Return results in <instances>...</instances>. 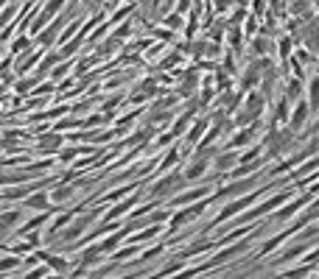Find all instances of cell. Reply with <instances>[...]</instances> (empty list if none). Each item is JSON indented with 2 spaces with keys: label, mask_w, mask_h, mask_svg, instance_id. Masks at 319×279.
<instances>
[{
  "label": "cell",
  "mask_w": 319,
  "mask_h": 279,
  "mask_svg": "<svg viewBox=\"0 0 319 279\" xmlns=\"http://www.w3.org/2000/svg\"><path fill=\"white\" fill-rule=\"evenodd\" d=\"M76 3H78V0H73V6H76Z\"/></svg>",
  "instance_id": "cell-53"
},
{
  "label": "cell",
  "mask_w": 319,
  "mask_h": 279,
  "mask_svg": "<svg viewBox=\"0 0 319 279\" xmlns=\"http://www.w3.org/2000/svg\"><path fill=\"white\" fill-rule=\"evenodd\" d=\"M39 56H42V53H39V50H34V53H25V59H20V64H17V73H20V76H22L25 70H31V67H34V64H39V62H42Z\"/></svg>",
  "instance_id": "cell-22"
},
{
  "label": "cell",
  "mask_w": 319,
  "mask_h": 279,
  "mask_svg": "<svg viewBox=\"0 0 319 279\" xmlns=\"http://www.w3.org/2000/svg\"><path fill=\"white\" fill-rule=\"evenodd\" d=\"M64 28H67V25H64V20L59 17V20L50 22V28H45V34H39L36 39H39V45H42V48H50L53 42H59V36H62L59 31H64Z\"/></svg>",
  "instance_id": "cell-10"
},
{
  "label": "cell",
  "mask_w": 319,
  "mask_h": 279,
  "mask_svg": "<svg viewBox=\"0 0 319 279\" xmlns=\"http://www.w3.org/2000/svg\"><path fill=\"white\" fill-rule=\"evenodd\" d=\"M14 268H22V257H17V254H6V257L0 260V271L3 274L14 271Z\"/></svg>",
  "instance_id": "cell-25"
},
{
  "label": "cell",
  "mask_w": 319,
  "mask_h": 279,
  "mask_svg": "<svg viewBox=\"0 0 319 279\" xmlns=\"http://www.w3.org/2000/svg\"><path fill=\"white\" fill-rule=\"evenodd\" d=\"M252 11H255V17H263V14H266V0H255Z\"/></svg>",
  "instance_id": "cell-46"
},
{
  "label": "cell",
  "mask_w": 319,
  "mask_h": 279,
  "mask_svg": "<svg viewBox=\"0 0 319 279\" xmlns=\"http://www.w3.org/2000/svg\"><path fill=\"white\" fill-rule=\"evenodd\" d=\"M154 36H160L163 42H174V31L171 28H154Z\"/></svg>",
  "instance_id": "cell-44"
},
{
  "label": "cell",
  "mask_w": 319,
  "mask_h": 279,
  "mask_svg": "<svg viewBox=\"0 0 319 279\" xmlns=\"http://www.w3.org/2000/svg\"><path fill=\"white\" fill-rule=\"evenodd\" d=\"M140 3H143V6H149V0H140Z\"/></svg>",
  "instance_id": "cell-51"
},
{
  "label": "cell",
  "mask_w": 319,
  "mask_h": 279,
  "mask_svg": "<svg viewBox=\"0 0 319 279\" xmlns=\"http://www.w3.org/2000/svg\"><path fill=\"white\" fill-rule=\"evenodd\" d=\"M45 279H62V274H50V277H45Z\"/></svg>",
  "instance_id": "cell-50"
},
{
  "label": "cell",
  "mask_w": 319,
  "mask_h": 279,
  "mask_svg": "<svg viewBox=\"0 0 319 279\" xmlns=\"http://www.w3.org/2000/svg\"><path fill=\"white\" fill-rule=\"evenodd\" d=\"M207 209V201H196L191 204V207H182V212H177V215H171V229H177V226H182V223L193 221V218H199L202 212Z\"/></svg>",
  "instance_id": "cell-5"
},
{
  "label": "cell",
  "mask_w": 319,
  "mask_h": 279,
  "mask_svg": "<svg viewBox=\"0 0 319 279\" xmlns=\"http://www.w3.org/2000/svg\"><path fill=\"white\" fill-rule=\"evenodd\" d=\"M129 190H135V187H121V190H115V193H106V195H104V201H118V198L129 195Z\"/></svg>",
  "instance_id": "cell-42"
},
{
  "label": "cell",
  "mask_w": 319,
  "mask_h": 279,
  "mask_svg": "<svg viewBox=\"0 0 319 279\" xmlns=\"http://www.w3.org/2000/svg\"><path fill=\"white\" fill-rule=\"evenodd\" d=\"M165 25H168L171 31H174V28H182L185 25V17L179 11H171V14H165Z\"/></svg>",
  "instance_id": "cell-32"
},
{
  "label": "cell",
  "mask_w": 319,
  "mask_h": 279,
  "mask_svg": "<svg viewBox=\"0 0 319 279\" xmlns=\"http://www.w3.org/2000/svg\"><path fill=\"white\" fill-rule=\"evenodd\" d=\"M303 34H305L303 39H305V45H308V50H314V53H319V22H317V20L305 22Z\"/></svg>",
  "instance_id": "cell-16"
},
{
  "label": "cell",
  "mask_w": 319,
  "mask_h": 279,
  "mask_svg": "<svg viewBox=\"0 0 319 279\" xmlns=\"http://www.w3.org/2000/svg\"><path fill=\"white\" fill-rule=\"evenodd\" d=\"M317 260H319V249H317V251H308V257H305V265L317 263Z\"/></svg>",
  "instance_id": "cell-48"
},
{
  "label": "cell",
  "mask_w": 319,
  "mask_h": 279,
  "mask_svg": "<svg viewBox=\"0 0 319 279\" xmlns=\"http://www.w3.org/2000/svg\"><path fill=\"white\" fill-rule=\"evenodd\" d=\"M20 50H22V53H25V50L31 53V39H28L25 34H20V36H17V39H14V45H11V50H8V53H11V56H17Z\"/></svg>",
  "instance_id": "cell-30"
},
{
  "label": "cell",
  "mask_w": 319,
  "mask_h": 279,
  "mask_svg": "<svg viewBox=\"0 0 319 279\" xmlns=\"http://www.w3.org/2000/svg\"><path fill=\"white\" fill-rule=\"evenodd\" d=\"M67 70H70V62H64V64H59V67L53 70V73H50V78H62L64 73H67Z\"/></svg>",
  "instance_id": "cell-45"
},
{
  "label": "cell",
  "mask_w": 319,
  "mask_h": 279,
  "mask_svg": "<svg viewBox=\"0 0 319 279\" xmlns=\"http://www.w3.org/2000/svg\"><path fill=\"white\" fill-rule=\"evenodd\" d=\"M36 84H39V76H36V73H34V76H28V78H25V81H17V92H20V95H22V92H28L31 87H36Z\"/></svg>",
  "instance_id": "cell-35"
},
{
  "label": "cell",
  "mask_w": 319,
  "mask_h": 279,
  "mask_svg": "<svg viewBox=\"0 0 319 279\" xmlns=\"http://www.w3.org/2000/svg\"><path fill=\"white\" fill-rule=\"evenodd\" d=\"M81 153V148H62V153H59V162H73Z\"/></svg>",
  "instance_id": "cell-39"
},
{
  "label": "cell",
  "mask_w": 319,
  "mask_h": 279,
  "mask_svg": "<svg viewBox=\"0 0 319 279\" xmlns=\"http://www.w3.org/2000/svg\"><path fill=\"white\" fill-rule=\"evenodd\" d=\"M177 62H182V56H179V50H174V53H168V59H163V64H160V67H174V64Z\"/></svg>",
  "instance_id": "cell-43"
},
{
  "label": "cell",
  "mask_w": 319,
  "mask_h": 279,
  "mask_svg": "<svg viewBox=\"0 0 319 279\" xmlns=\"http://www.w3.org/2000/svg\"><path fill=\"white\" fill-rule=\"evenodd\" d=\"M121 45H123V39H118V36H106L104 45L98 48V53L101 56H109V53H115V50H121Z\"/></svg>",
  "instance_id": "cell-26"
},
{
  "label": "cell",
  "mask_w": 319,
  "mask_h": 279,
  "mask_svg": "<svg viewBox=\"0 0 319 279\" xmlns=\"http://www.w3.org/2000/svg\"><path fill=\"white\" fill-rule=\"evenodd\" d=\"M241 251H247V240H244V243H238V246H233V249H224V251H219L213 263H224V260H233L235 254H241Z\"/></svg>",
  "instance_id": "cell-24"
},
{
  "label": "cell",
  "mask_w": 319,
  "mask_h": 279,
  "mask_svg": "<svg viewBox=\"0 0 319 279\" xmlns=\"http://www.w3.org/2000/svg\"><path fill=\"white\" fill-rule=\"evenodd\" d=\"M308 112H311V104L308 101H297V106H294V112H291V132H300L303 129V123L308 120Z\"/></svg>",
  "instance_id": "cell-14"
},
{
  "label": "cell",
  "mask_w": 319,
  "mask_h": 279,
  "mask_svg": "<svg viewBox=\"0 0 319 279\" xmlns=\"http://www.w3.org/2000/svg\"><path fill=\"white\" fill-rule=\"evenodd\" d=\"M199 84V76H196V70H188L185 73V81H182V87H177V92H179V98H188L193 92V87Z\"/></svg>",
  "instance_id": "cell-21"
},
{
  "label": "cell",
  "mask_w": 319,
  "mask_h": 279,
  "mask_svg": "<svg viewBox=\"0 0 319 279\" xmlns=\"http://www.w3.org/2000/svg\"><path fill=\"white\" fill-rule=\"evenodd\" d=\"M210 187H202V184H199V187H191V193H182V195H174V207H191L193 201H202V198H205V193Z\"/></svg>",
  "instance_id": "cell-12"
},
{
  "label": "cell",
  "mask_w": 319,
  "mask_h": 279,
  "mask_svg": "<svg viewBox=\"0 0 319 279\" xmlns=\"http://www.w3.org/2000/svg\"><path fill=\"white\" fill-rule=\"evenodd\" d=\"M126 235H129V226H126V229H118L115 235H109V237H104V240L98 243L101 251H104V254H115V251H118V246H121V240Z\"/></svg>",
  "instance_id": "cell-17"
},
{
  "label": "cell",
  "mask_w": 319,
  "mask_h": 279,
  "mask_svg": "<svg viewBox=\"0 0 319 279\" xmlns=\"http://www.w3.org/2000/svg\"><path fill=\"white\" fill-rule=\"evenodd\" d=\"M308 104H311V109L314 112H319V76H314V81L308 84Z\"/></svg>",
  "instance_id": "cell-29"
},
{
  "label": "cell",
  "mask_w": 319,
  "mask_h": 279,
  "mask_svg": "<svg viewBox=\"0 0 319 279\" xmlns=\"http://www.w3.org/2000/svg\"><path fill=\"white\" fill-rule=\"evenodd\" d=\"M132 31H135V17H132V20H129V22H123V25H118V31H115V36H118V39H126V36L132 34Z\"/></svg>",
  "instance_id": "cell-37"
},
{
  "label": "cell",
  "mask_w": 319,
  "mask_h": 279,
  "mask_svg": "<svg viewBox=\"0 0 319 279\" xmlns=\"http://www.w3.org/2000/svg\"><path fill=\"white\" fill-rule=\"evenodd\" d=\"M126 279H129V277H126Z\"/></svg>",
  "instance_id": "cell-55"
},
{
  "label": "cell",
  "mask_w": 319,
  "mask_h": 279,
  "mask_svg": "<svg viewBox=\"0 0 319 279\" xmlns=\"http://www.w3.org/2000/svg\"><path fill=\"white\" fill-rule=\"evenodd\" d=\"M205 170H207V159L205 156H193V162L188 165V170H182V176L188 181H193V179H199V176H205Z\"/></svg>",
  "instance_id": "cell-20"
},
{
  "label": "cell",
  "mask_w": 319,
  "mask_h": 279,
  "mask_svg": "<svg viewBox=\"0 0 319 279\" xmlns=\"http://www.w3.org/2000/svg\"><path fill=\"white\" fill-rule=\"evenodd\" d=\"M98 212H101V209H92V212L81 215L78 221H73L70 226H67V229L62 232V240H59V243H64V246H67V243H73V240H78V235H81V232H84L87 226H90V223L95 221V218H98Z\"/></svg>",
  "instance_id": "cell-3"
},
{
  "label": "cell",
  "mask_w": 319,
  "mask_h": 279,
  "mask_svg": "<svg viewBox=\"0 0 319 279\" xmlns=\"http://www.w3.org/2000/svg\"><path fill=\"white\" fill-rule=\"evenodd\" d=\"M177 159H179V151H177V148H171V151H168V156H165V159L160 162V165H157V170H168V167L174 165Z\"/></svg>",
  "instance_id": "cell-36"
},
{
  "label": "cell",
  "mask_w": 319,
  "mask_h": 279,
  "mask_svg": "<svg viewBox=\"0 0 319 279\" xmlns=\"http://www.w3.org/2000/svg\"><path fill=\"white\" fill-rule=\"evenodd\" d=\"M20 218H22V209H8V212H3V229L11 232V226H14Z\"/></svg>",
  "instance_id": "cell-31"
},
{
  "label": "cell",
  "mask_w": 319,
  "mask_h": 279,
  "mask_svg": "<svg viewBox=\"0 0 319 279\" xmlns=\"http://www.w3.org/2000/svg\"><path fill=\"white\" fill-rule=\"evenodd\" d=\"M92 3H95V6H98V3H104V0H92Z\"/></svg>",
  "instance_id": "cell-52"
},
{
  "label": "cell",
  "mask_w": 319,
  "mask_h": 279,
  "mask_svg": "<svg viewBox=\"0 0 319 279\" xmlns=\"http://www.w3.org/2000/svg\"><path fill=\"white\" fill-rule=\"evenodd\" d=\"M230 6H233V0H213V11H219V14H227Z\"/></svg>",
  "instance_id": "cell-41"
},
{
  "label": "cell",
  "mask_w": 319,
  "mask_h": 279,
  "mask_svg": "<svg viewBox=\"0 0 319 279\" xmlns=\"http://www.w3.org/2000/svg\"><path fill=\"white\" fill-rule=\"evenodd\" d=\"M300 95H303V78H291L286 84V98L289 101H300Z\"/></svg>",
  "instance_id": "cell-23"
},
{
  "label": "cell",
  "mask_w": 319,
  "mask_h": 279,
  "mask_svg": "<svg viewBox=\"0 0 319 279\" xmlns=\"http://www.w3.org/2000/svg\"><path fill=\"white\" fill-rule=\"evenodd\" d=\"M314 167H319V159H308V162H303V165H300L291 176H294V179H297V176H305V173H311Z\"/></svg>",
  "instance_id": "cell-34"
},
{
  "label": "cell",
  "mask_w": 319,
  "mask_h": 279,
  "mask_svg": "<svg viewBox=\"0 0 319 279\" xmlns=\"http://www.w3.org/2000/svg\"><path fill=\"white\" fill-rule=\"evenodd\" d=\"M182 181H188V179H185V176L179 173V170H174V173L163 176V179H160V181L154 184V187H151V193H149V195H151V201L157 204L160 198H168V195L174 193V187H179Z\"/></svg>",
  "instance_id": "cell-2"
},
{
  "label": "cell",
  "mask_w": 319,
  "mask_h": 279,
  "mask_svg": "<svg viewBox=\"0 0 319 279\" xmlns=\"http://www.w3.org/2000/svg\"><path fill=\"white\" fill-rule=\"evenodd\" d=\"M101 246H90V249L81 251V260H78V271H87V268H92V265L101 263Z\"/></svg>",
  "instance_id": "cell-15"
},
{
  "label": "cell",
  "mask_w": 319,
  "mask_h": 279,
  "mask_svg": "<svg viewBox=\"0 0 319 279\" xmlns=\"http://www.w3.org/2000/svg\"><path fill=\"white\" fill-rule=\"evenodd\" d=\"M64 3H67V0H48V3H45L42 8H36V17H34V22H31V34H39V31H42L45 25H48V22H53V20H59L56 14L62 11V6Z\"/></svg>",
  "instance_id": "cell-1"
},
{
  "label": "cell",
  "mask_w": 319,
  "mask_h": 279,
  "mask_svg": "<svg viewBox=\"0 0 319 279\" xmlns=\"http://www.w3.org/2000/svg\"><path fill=\"white\" fill-rule=\"evenodd\" d=\"M289 195H291V190H286V193L275 195V198H269V201H263V204H258V207H252V212H247V215H244V221H255V218H261V215H266V212H272V209L280 207V204H283Z\"/></svg>",
  "instance_id": "cell-6"
},
{
  "label": "cell",
  "mask_w": 319,
  "mask_h": 279,
  "mask_svg": "<svg viewBox=\"0 0 319 279\" xmlns=\"http://www.w3.org/2000/svg\"><path fill=\"white\" fill-rule=\"evenodd\" d=\"M132 11H137V0H129V3L121 8V11H118V14H112V20H109V25H118V22H121L123 17H132Z\"/></svg>",
  "instance_id": "cell-27"
},
{
  "label": "cell",
  "mask_w": 319,
  "mask_h": 279,
  "mask_svg": "<svg viewBox=\"0 0 319 279\" xmlns=\"http://www.w3.org/2000/svg\"><path fill=\"white\" fill-rule=\"evenodd\" d=\"M154 235H160V226H149V229H143L140 235L132 237V243H143V240H151Z\"/></svg>",
  "instance_id": "cell-33"
},
{
  "label": "cell",
  "mask_w": 319,
  "mask_h": 279,
  "mask_svg": "<svg viewBox=\"0 0 319 279\" xmlns=\"http://www.w3.org/2000/svg\"><path fill=\"white\" fill-rule=\"evenodd\" d=\"M39 260H42L48 268H53V274H62V277H64V274L70 271V263H67L64 257H59V254H50V251H39Z\"/></svg>",
  "instance_id": "cell-11"
},
{
  "label": "cell",
  "mask_w": 319,
  "mask_h": 279,
  "mask_svg": "<svg viewBox=\"0 0 319 279\" xmlns=\"http://www.w3.org/2000/svg\"><path fill=\"white\" fill-rule=\"evenodd\" d=\"M261 193H263V190H255V193H252V195H244V198H238V201H233V204H230L227 209H221V215H216V221H213V226H216V223H221V221H227V218H233L235 212H238V209L249 207V204L255 201V198H258V195H261Z\"/></svg>",
  "instance_id": "cell-9"
},
{
  "label": "cell",
  "mask_w": 319,
  "mask_h": 279,
  "mask_svg": "<svg viewBox=\"0 0 319 279\" xmlns=\"http://www.w3.org/2000/svg\"><path fill=\"white\" fill-rule=\"evenodd\" d=\"M137 251H140V246H137V243H132V246H126V249L115 251V260H126V257H135Z\"/></svg>",
  "instance_id": "cell-38"
},
{
  "label": "cell",
  "mask_w": 319,
  "mask_h": 279,
  "mask_svg": "<svg viewBox=\"0 0 319 279\" xmlns=\"http://www.w3.org/2000/svg\"><path fill=\"white\" fill-rule=\"evenodd\" d=\"M70 195H73L70 184H56V187H53V193H50V198H53V204H62L64 198H70Z\"/></svg>",
  "instance_id": "cell-28"
},
{
  "label": "cell",
  "mask_w": 319,
  "mask_h": 279,
  "mask_svg": "<svg viewBox=\"0 0 319 279\" xmlns=\"http://www.w3.org/2000/svg\"><path fill=\"white\" fill-rule=\"evenodd\" d=\"M207 126H210V118H199L196 123L191 126V132H188V148H191V145H196L199 140H205Z\"/></svg>",
  "instance_id": "cell-18"
},
{
  "label": "cell",
  "mask_w": 319,
  "mask_h": 279,
  "mask_svg": "<svg viewBox=\"0 0 319 279\" xmlns=\"http://www.w3.org/2000/svg\"><path fill=\"white\" fill-rule=\"evenodd\" d=\"M263 106H266V95L263 92H249V98H247V106H244V112H247L252 120H258V115L263 112Z\"/></svg>",
  "instance_id": "cell-13"
},
{
  "label": "cell",
  "mask_w": 319,
  "mask_h": 279,
  "mask_svg": "<svg viewBox=\"0 0 319 279\" xmlns=\"http://www.w3.org/2000/svg\"><path fill=\"white\" fill-rule=\"evenodd\" d=\"M42 277H45V268H42V265H39V268H34V271L25 274V279H42Z\"/></svg>",
  "instance_id": "cell-47"
},
{
  "label": "cell",
  "mask_w": 319,
  "mask_h": 279,
  "mask_svg": "<svg viewBox=\"0 0 319 279\" xmlns=\"http://www.w3.org/2000/svg\"><path fill=\"white\" fill-rule=\"evenodd\" d=\"M171 140H174V134H163V137H160V148H163V145H168Z\"/></svg>",
  "instance_id": "cell-49"
},
{
  "label": "cell",
  "mask_w": 319,
  "mask_h": 279,
  "mask_svg": "<svg viewBox=\"0 0 319 279\" xmlns=\"http://www.w3.org/2000/svg\"><path fill=\"white\" fill-rule=\"evenodd\" d=\"M258 187V179L255 176H249V179H238V181H230L227 187H221L213 193V198H235V195H244L247 190Z\"/></svg>",
  "instance_id": "cell-4"
},
{
  "label": "cell",
  "mask_w": 319,
  "mask_h": 279,
  "mask_svg": "<svg viewBox=\"0 0 319 279\" xmlns=\"http://www.w3.org/2000/svg\"><path fill=\"white\" fill-rule=\"evenodd\" d=\"M311 271V265H303V268H294V271H286L280 279H300V277H305V274Z\"/></svg>",
  "instance_id": "cell-40"
},
{
  "label": "cell",
  "mask_w": 319,
  "mask_h": 279,
  "mask_svg": "<svg viewBox=\"0 0 319 279\" xmlns=\"http://www.w3.org/2000/svg\"><path fill=\"white\" fill-rule=\"evenodd\" d=\"M62 145H64V140L59 132H48L39 137V145H36V151L39 153H62Z\"/></svg>",
  "instance_id": "cell-8"
},
{
  "label": "cell",
  "mask_w": 319,
  "mask_h": 279,
  "mask_svg": "<svg viewBox=\"0 0 319 279\" xmlns=\"http://www.w3.org/2000/svg\"><path fill=\"white\" fill-rule=\"evenodd\" d=\"M50 193L48 190H36V193H31L25 201H22V207H28V209H39V212H53L56 207H50Z\"/></svg>",
  "instance_id": "cell-7"
},
{
  "label": "cell",
  "mask_w": 319,
  "mask_h": 279,
  "mask_svg": "<svg viewBox=\"0 0 319 279\" xmlns=\"http://www.w3.org/2000/svg\"><path fill=\"white\" fill-rule=\"evenodd\" d=\"M235 165H241V156H238L235 151H230V148H227V153H219V156H216V167H219L221 173L233 170Z\"/></svg>",
  "instance_id": "cell-19"
},
{
  "label": "cell",
  "mask_w": 319,
  "mask_h": 279,
  "mask_svg": "<svg viewBox=\"0 0 319 279\" xmlns=\"http://www.w3.org/2000/svg\"><path fill=\"white\" fill-rule=\"evenodd\" d=\"M6 279H11V277H6Z\"/></svg>",
  "instance_id": "cell-54"
}]
</instances>
